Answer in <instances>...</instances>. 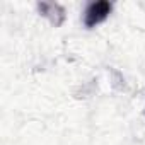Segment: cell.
I'll return each mask as SVG.
<instances>
[{
    "label": "cell",
    "mask_w": 145,
    "mask_h": 145,
    "mask_svg": "<svg viewBox=\"0 0 145 145\" xmlns=\"http://www.w3.org/2000/svg\"><path fill=\"white\" fill-rule=\"evenodd\" d=\"M111 10H113V5L108 0H99V2L89 4L84 12V24L87 27H96L97 24H101L103 21L108 19Z\"/></svg>",
    "instance_id": "obj_1"
},
{
    "label": "cell",
    "mask_w": 145,
    "mask_h": 145,
    "mask_svg": "<svg viewBox=\"0 0 145 145\" xmlns=\"http://www.w3.org/2000/svg\"><path fill=\"white\" fill-rule=\"evenodd\" d=\"M38 7H39V10L43 12V16H46V17H50V21L55 24V26H60L61 22L56 19V16L63 21L65 19V10L58 5V4H53V2H41V4H38Z\"/></svg>",
    "instance_id": "obj_2"
}]
</instances>
